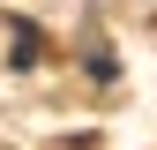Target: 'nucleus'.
<instances>
[{"mask_svg": "<svg viewBox=\"0 0 157 150\" xmlns=\"http://www.w3.org/2000/svg\"><path fill=\"white\" fill-rule=\"evenodd\" d=\"M8 30H15V68H37V53H45L37 30H30V23H8Z\"/></svg>", "mask_w": 157, "mask_h": 150, "instance_id": "obj_1", "label": "nucleus"}]
</instances>
